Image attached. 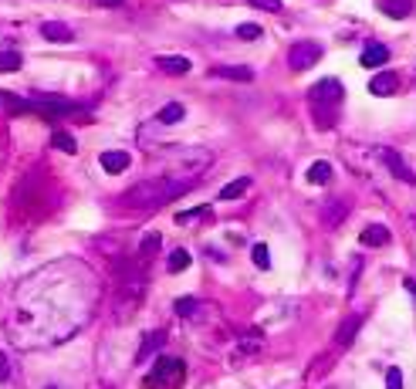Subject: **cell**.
I'll list each match as a JSON object with an SVG mask.
<instances>
[{
  "mask_svg": "<svg viewBox=\"0 0 416 389\" xmlns=\"http://www.w3.org/2000/svg\"><path fill=\"white\" fill-rule=\"evenodd\" d=\"M95 302V274L78 261H54L28 274L7 308V335L17 349H47L72 339Z\"/></svg>",
  "mask_w": 416,
  "mask_h": 389,
  "instance_id": "cell-1",
  "label": "cell"
},
{
  "mask_svg": "<svg viewBox=\"0 0 416 389\" xmlns=\"http://www.w3.org/2000/svg\"><path fill=\"white\" fill-rule=\"evenodd\" d=\"M186 190H190V183H176L173 176H153V180L135 183V187L122 196V203L132 207V210H153V207H163L166 200L186 193Z\"/></svg>",
  "mask_w": 416,
  "mask_h": 389,
  "instance_id": "cell-2",
  "label": "cell"
},
{
  "mask_svg": "<svg viewBox=\"0 0 416 389\" xmlns=\"http://www.w3.org/2000/svg\"><path fill=\"white\" fill-rule=\"evenodd\" d=\"M342 102V81L338 78H322L308 88V105L315 112V122L318 129H332L335 118V105Z\"/></svg>",
  "mask_w": 416,
  "mask_h": 389,
  "instance_id": "cell-3",
  "label": "cell"
},
{
  "mask_svg": "<svg viewBox=\"0 0 416 389\" xmlns=\"http://www.w3.org/2000/svg\"><path fill=\"white\" fill-rule=\"evenodd\" d=\"M186 383V366L183 359H169V355H160L153 362V369L146 372V389H179Z\"/></svg>",
  "mask_w": 416,
  "mask_h": 389,
  "instance_id": "cell-4",
  "label": "cell"
},
{
  "mask_svg": "<svg viewBox=\"0 0 416 389\" xmlns=\"http://www.w3.org/2000/svg\"><path fill=\"white\" fill-rule=\"evenodd\" d=\"M318 58H322V44H315V41H298L292 51H288L292 72H305V68L318 65Z\"/></svg>",
  "mask_w": 416,
  "mask_h": 389,
  "instance_id": "cell-5",
  "label": "cell"
},
{
  "mask_svg": "<svg viewBox=\"0 0 416 389\" xmlns=\"http://www.w3.org/2000/svg\"><path fill=\"white\" fill-rule=\"evenodd\" d=\"M379 156H382V162L389 166V173L399 180V183H406V187H413L416 183V173L410 169V162L403 159V156L396 153V149H379Z\"/></svg>",
  "mask_w": 416,
  "mask_h": 389,
  "instance_id": "cell-6",
  "label": "cell"
},
{
  "mask_svg": "<svg viewBox=\"0 0 416 389\" xmlns=\"http://www.w3.org/2000/svg\"><path fill=\"white\" fill-rule=\"evenodd\" d=\"M359 328H362V315H349V318L338 325V332H335V346H338V349H349Z\"/></svg>",
  "mask_w": 416,
  "mask_h": 389,
  "instance_id": "cell-7",
  "label": "cell"
},
{
  "mask_svg": "<svg viewBox=\"0 0 416 389\" xmlns=\"http://www.w3.org/2000/svg\"><path fill=\"white\" fill-rule=\"evenodd\" d=\"M41 38L54 41V44H72V41H75V31H72L68 24H61V21H44Z\"/></svg>",
  "mask_w": 416,
  "mask_h": 389,
  "instance_id": "cell-8",
  "label": "cell"
},
{
  "mask_svg": "<svg viewBox=\"0 0 416 389\" xmlns=\"http://www.w3.org/2000/svg\"><path fill=\"white\" fill-rule=\"evenodd\" d=\"M156 65H160V72H166V75H186L193 65H190V58H183V54H163V58H156Z\"/></svg>",
  "mask_w": 416,
  "mask_h": 389,
  "instance_id": "cell-9",
  "label": "cell"
},
{
  "mask_svg": "<svg viewBox=\"0 0 416 389\" xmlns=\"http://www.w3.org/2000/svg\"><path fill=\"white\" fill-rule=\"evenodd\" d=\"M399 88V78L393 75V72H379V75L369 81V92L373 95H379V98H386V95H393Z\"/></svg>",
  "mask_w": 416,
  "mask_h": 389,
  "instance_id": "cell-10",
  "label": "cell"
},
{
  "mask_svg": "<svg viewBox=\"0 0 416 389\" xmlns=\"http://www.w3.org/2000/svg\"><path fill=\"white\" fill-rule=\"evenodd\" d=\"M359 61H362V68H379V65L389 61V48L386 44H366Z\"/></svg>",
  "mask_w": 416,
  "mask_h": 389,
  "instance_id": "cell-11",
  "label": "cell"
},
{
  "mask_svg": "<svg viewBox=\"0 0 416 389\" xmlns=\"http://www.w3.org/2000/svg\"><path fill=\"white\" fill-rule=\"evenodd\" d=\"M213 78H227V81H254V68H248V65H220V68H213Z\"/></svg>",
  "mask_w": 416,
  "mask_h": 389,
  "instance_id": "cell-12",
  "label": "cell"
},
{
  "mask_svg": "<svg viewBox=\"0 0 416 389\" xmlns=\"http://www.w3.org/2000/svg\"><path fill=\"white\" fill-rule=\"evenodd\" d=\"M332 162H325V159H318V162H311L308 166V173H305V180L308 183H315V187H325V183H332Z\"/></svg>",
  "mask_w": 416,
  "mask_h": 389,
  "instance_id": "cell-13",
  "label": "cell"
},
{
  "mask_svg": "<svg viewBox=\"0 0 416 389\" xmlns=\"http://www.w3.org/2000/svg\"><path fill=\"white\" fill-rule=\"evenodd\" d=\"M102 169L105 173H125L129 169V153H122V149H112V153H102Z\"/></svg>",
  "mask_w": 416,
  "mask_h": 389,
  "instance_id": "cell-14",
  "label": "cell"
},
{
  "mask_svg": "<svg viewBox=\"0 0 416 389\" xmlns=\"http://www.w3.org/2000/svg\"><path fill=\"white\" fill-rule=\"evenodd\" d=\"M366 247H382V244H389V227H382V224H369L362 237H359Z\"/></svg>",
  "mask_w": 416,
  "mask_h": 389,
  "instance_id": "cell-15",
  "label": "cell"
},
{
  "mask_svg": "<svg viewBox=\"0 0 416 389\" xmlns=\"http://www.w3.org/2000/svg\"><path fill=\"white\" fill-rule=\"evenodd\" d=\"M163 342H166V332H153L142 346H139V355H135V362H146V359H153L156 352L163 349Z\"/></svg>",
  "mask_w": 416,
  "mask_h": 389,
  "instance_id": "cell-16",
  "label": "cell"
},
{
  "mask_svg": "<svg viewBox=\"0 0 416 389\" xmlns=\"http://www.w3.org/2000/svg\"><path fill=\"white\" fill-rule=\"evenodd\" d=\"M410 10H413V0H382V14L393 17V21L410 17Z\"/></svg>",
  "mask_w": 416,
  "mask_h": 389,
  "instance_id": "cell-17",
  "label": "cell"
},
{
  "mask_svg": "<svg viewBox=\"0 0 416 389\" xmlns=\"http://www.w3.org/2000/svg\"><path fill=\"white\" fill-rule=\"evenodd\" d=\"M254 187V180L250 176H237V180H230L223 190H220V200H237V196H244Z\"/></svg>",
  "mask_w": 416,
  "mask_h": 389,
  "instance_id": "cell-18",
  "label": "cell"
},
{
  "mask_svg": "<svg viewBox=\"0 0 416 389\" xmlns=\"http://www.w3.org/2000/svg\"><path fill=\"white\" fill-rule=\"evenodd\" d=\"M345 213H349V207H345L342 200H338V203H329V207L322 210V224H325V227H338V224L345 220Z\"/></svg>",
  "mask_w": 416,
  "mask_h": 389,
  "instance_id": "cell-19",
  "label": "cell"
},
{
  "mask_svg": "<svg viewBox=\"0 0 416 389\" xmlns=\"http://www.w3.org/2000/svg\"><path fill=\"white\" fill-rule=\"evenodd\" d=\"M183 116H186V109H183L179 102H169V105L160 109L156 122H160V125H176V122H183Z\"/></svg>",
  "mask_w": 416,
  "mask_h": 389,
  "instance_id": "cell-20",
  "label": "cell"
},
{
  "mask_svg": "<svg viewBox=\"0 0 416 389\" xmlns=\"http://www.w3.org/2000/svg\"><path fill=\"white\" fill-rule=\"evenodd\" d=\"M166 268H169V271H173V274L186 271V268H190V254H186V251H183V247H176V251H173V254H169Z\"/></svg>",
  "mask_w": 416,
  "mask_h": 389,
  "instance_id": "cell-21",
  "label": "cell"
},
{
  "mask_svg": "<svg viewBox=\"0 0 416 389\" xmlns=\"http://www.w3.org/2000/svg\"><path fill=\"white\" fill-rule=\"evenodd\" d=\"M54 149H61V153H68V156H75L78 153V146H75V136L72 132H54Z\"/></svg>",
  "mask_w": 416,
  "mask_h": 389,
  "instance_id": "cell-22",
  "label": "cell"
},
{
  "mask_svg": "<svg viewBox=\"0 0 416 389\" xmlns=\"http://www.w3.org/2000/svg\"><path fill=\"white\" fill-rule=\"evenodd\" d=\"M156 251H160V233L149 231L146 237H142V244H139V254H142V261H149Z\"/></svg>",
  "mask_w": 416,
  "mask_h": 389,
  "instance_id": "cell-23",
  "label": "cell"
},
{
  "mask_svg": "<svg viewBox=\"0 0 416 389\" xmlns=\"http://www.w3.org/2000/svg\"><path fill=\"white\" fill-rule=\"evenodd\" d=\"M24 65V58L17 54V51H3L0 54V75H7V72H17Z\"/></svg>",
  "mask_w": 416,
  "mask_h": 389,
  "instance_id": "cell-24",
  "label": "cell"
},
{
  "mask_svg": "<svg viewBox=\"0 0 416 389\" xmlns=\"http://www.w3.org/2000/svg\"><path fill=\"white\" fill-rule=\"evenodd\" d=\"M250 261H254L261 271H267V268H271V257H267V244H254V247H250Z\"/></svg>",
  "mask_w": 416,
  "mask_h": 389,
  "instance_id": "cell-25",
  "label": "cell"
},
{
  "mask_svg": "<svg viewBox=\"0 0 416 389\" xmlns=\"http://www.w3.org/2000/svg\"><path fill=\"white\" fill-rule=\"evenodd\" d=\"M176 315H183V318H190V315H197V308H200V302L197 298H176Z\"/></svg>",
  "mask_w": 416,
  "mask_h": 389,
  "instance_id": "cell-26",
  "label": "cell"
},
{
  "mask_svg": "<svg viewBox=\"0 0 416 389\" xmlns=\"http://www.w3.org/2000/svg\"><path fill=\"white\" fill-rule=\"evenodd\" d=\"M261 34H264V28H261V24H237V38H244V41H257L261 38Z\"/></svg>",
  "mask_w": 416,
  "mask_h": 389,
  "instance_id": "cell-27",
  "label": "cell"
},
{
  "mask_svg": "<svg viewBox=\"0 0 416 389\" xmlns=\"http://www.w3.org/2000/svg\"><path fill=\"white\" fill-rule=\"evenodd\" d=\"M250 7H257V10H267V14H281L285 10V3L281 0H248Z\"/></svg>",
  "mask_w": 416,
  "mask_h": 389,
  "instance_id": "cell-28",
  "label": "cell"
},
{
  "mask_svg": "<svg viewBox=\"0 0 416 389\" xmlns=\"http://www.w3.org/2000/svg\"><path fill=\"white\" fill-rule=\"evenodd\" d=\"M210 207H193V210H183V213H176V220L179 224H190V220H200V217H207Z\"/></svg>",
  "mask_w": 416,
  "mask_h": 389,
  "instance_id": "cell-29",
  "label": "cell"
},
{
  "mask_svg": "<svg viewBox=\"0 0 416 389\" xmlns=\"http://www.w3.org/2000/svg\"><path fill=\"white\" fill-rule=\"evenodd\" d=\"M386 389H403V372L396 366H389V372H386Z\"/></svg>",
  "mask_w": 416,
  "mask_h": 389,
  "instance_id": "cell-30",
  "label": "cell"
},
{
  "mask_svg": "<svg viewBox=\"0 0 416 389\" xmlns=\"http://www.w3.org/2000/svg\"><path fill=\"white\" fill-rule=\"evenodd\" d=\"M10 376V366H7V355L0 352V379H7Z\"/></svg>",
  "mask_w": 416,
  "mask_h": 389,
  "instance_id": "cell-31",
  "label": "cell"
},
{
  "mask_svg": "<svg viewBox=\"0 0 416 389\" xmlns=\"http://www.w3.org/2000/svg\"><path fill=\"white\" fill-rule=\"evenodd\" d=\"M91 3H95V7H119L122 0H91Z\"/></svg>",
  "mask_w": 416,
  "mask_h": 389,
  "instance_id": "cell-32",
  "label": "cell"
},
{
  "mask_svg": "<svg viewBox=\"0 0 416 389\" xmlns=\"http://www.w3.org/2000/svg\"><path fill=\"white\" fill-rule=\"evenodd\" d=\"M406 291H410V295L416 298V281H406Z\"/></svg>",
  "mask_w": 416,
  "mask_h": 389,
  "instance_id": "cell-33",
  "label": "cell"
},
{
  "mask_svg": "<svg viewBox=\"0 0 416 389\" xmlns=\"http://www.w3.org/2000/svg\"><path fill=\"white\" fill-rule=\"evenodd\" d=\"M0 109H3V98H0Z\"/></svg>",
  "mask_w": 416,
  "mask_h": 389,
  "instance_id": "cell-34",
  "label": "cell"
},
{
  "mask_svg": "<svg viewBox=\"0 0 416 389\" xmlns=\"http://www.w3.org/2000/svg\"><path fill=\"white\" fill-rule=\"evenodd\" d=\"M47 389H58V386H47Z\"/></svg>",
  "mask_w": 416,
  "mask_h": 389,
  "instance_id": "cell-35",
  "label": "cell"
}]
</instances>
